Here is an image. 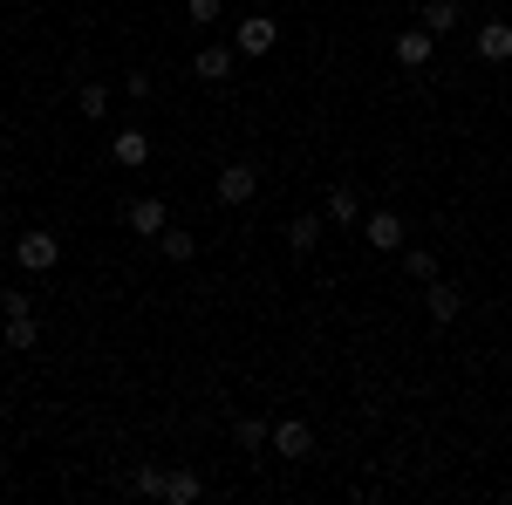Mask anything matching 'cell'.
<instances>
[{
    "mask_svg": "<svg viewBox=\"0 0 512 505\" xmlns=\"http://www.w3.org/2000/svg\"><path fill=\"white\" fill-rule=\"evenodd\" d=\"M14 260H21V273H55L62 239H55V233H21V239H14Z\"/></svg>",
    "mask_w": 512,
    "mask_h": 505,
    "instance_id": "1",
    "label": "cell"
},
{
    "mask_svg": "<svg viewBox=\"0 0 512 505\" xmlns=\"http://www.w3.org/2000/svg\"><path fill=\"white\" fill-rule=\"evenodd\" d=\"M212 192H219V205H246V198L260 192V171H253V164H226Z\"/></svg>",
    "mask_w": 512,
    "mask_h": 505,
    "instance_id": "2",
    "label": "cell"
},
{
    "mask_svg": "<svg viewBox=\"0 0 512 505\" xmlns=\"http://www.w3.org/2000/svg\"><path fill=\"white\" fill-rule=\"evenodd\" d=\"M362 239H369L376 253H403V219H396V212H369V219H362Z\"/></svg>",
    "mask_w": 512,
    "mask_h": 505,
    "instance_id": "3",
    "label": "cell"
},
{
    "mask_svg": "<svg viewBox=\"0 0 512 505\" xmlns=\"http://www.w3.org/2000/svg\"><path fill=\"white\" fill-rule=\"evenodd\" d=\"M431 28H424V21H417V28H403V35H396V62H403V69H431Z\"/></svg>",
    "mask_w": 512,
    "mask_h": 505,
    "instance_id": "4",
    "label": "cell"
},
{
    "mask_svg": "<svg viewBox=\"0 0 512 505\" xmlns=\"http://www.w3.org/2000/svg\"><path fill=\"white\" fill-rule=\"evenodd\" d=\"M123 226L144 233V239H158L164 233V198H130V205H123Z\"/></svg>",
    "mask_w": 512,
    "mask_h": 505,
    "instance_id": "5",
    "label": "cell"
},
{
    "mask_svg": "<svg viewBox=\"0 0 512 505\" xmlns=\"http://www.w3.org/2000/svg\"><path fill=\"white\" fill-rule=\"evenodd\" d=\"M274 451L280 458H308L315 451V430L301 424V417H287V424H274Z\"/></svg>",
    "mask_w": 512,
    "mask_h": 505,
    "instance_id": "6",
    "label": "cell"
},
{
    "mask_svg": "<svg viewBox=\"0 0 512 505\" xmlns=\"http://www.w3.org/2000/svg\"><path fill=\"white\" fill-rule=\"evenodd\" d=\"M478 62H512V21H485L478 28Z\"/></svg>",
    "mask_w": 512,
    "mask_h": 505,
    "instance_id": "7",
    "label": "cell"
},
{
    "mask_svg": "<svg viewBox=\"0 0 512 505\" xmlns=\"http://www.w3.org/2000/svg\"><path fill=\"white\" fill-rule=\"evenodd\" d=\"M280 41V28L267 21V14H253V21H239V55H267Z\"/></svg>",
    "mask_w": 512,
    "mask_h": 505,
    "instance_id": "8",
    "label": "cell"
},
{
    "mask_svg": "<svg viewBox=\"0 0 512 505\" xmlns=\"http://www.w3.org/2000/svg\"><path fill=\"white\" fill-rule=\"evenodd\" d=\"M233 62H239V48H198L192 76L198 82H226V76H233Z\"/></svg>",
    "mask_w": 512,
    "mask_h": 505,
    "instance_id": "9",
    "label": "cell"
},
{
    "mask_svg": "<svg viewBox=\"0 0 512 505\" xmlns=\"http://www.w3.org/2000/svg\"><path fill=\"white\" fill-rule=\"evenodd\" d=\"M110 157L137 171V164H151V137H144V130H117V137H110Z\"/></svg>",
    "mask_w": 512,
    "mask_h": 505,
    "instance_id": "10",
    "label": "cell"
},
{
    "mask_svg": "<svg viewBox=\"0 0 512 505\" xmlns=\"http://www.w3.org/2000/svg\"><path fill=\"white\" fill-rule=\"evenodd\" d=\"M424 308H431V321H458V308H465V294H458L451 280H431V294H424Z\"/></svg>",
    "mask_w": 512,
    "mask_h": 505,
    "instance_id": "11",
    "label": "cell"
},
{
    "mask_svg": "<svg viewBox=\"0 0 512 505\" xmlns=\"http://www.w3.org/2000/svg\"><path fill=\"white\" fill-rule=\"evenodd\" d=\"M417 21H424L431 35H451V28H458L465 14H458V0H424V14H417Z\"/></svg>",
    "mask_w": 512,
    "mask_h": 505,
    "instance_id": "12",
    "label": "cell"
},
{
    "mask_svg": "<svg viewBox=\"0 0 512 505\" xmlns=\"http://www.w3.org/2000/svg\"><path fill=\"white\" fill-rule=\"evenodd\" d=\"M233 437H239V451H267V444H274V424H267V417H239Z\"/></svg>",
    "mask_w": 512,
    "mask_h": 505,
    "instance_id": "13",
    "label": "cell"
},
{
    "mask_svg": "<svg viewBox=\"0 0 512 505\" xmlns=\"http://www.w3.org/2000/svg\"><path fill=\"white\" fill-rule=\"evenodd\" d=\"M328 219H335V226H355V219H362V198H355V185H335V192H328Z\"/></svg>",
    "mask_w": 512,
    "mask_h": 505,
    "instance_id": "14",
    "label": "cell"
},
{
    "mask_svg": "<svg viewBox=\"0 0 512 505\" xmlns=\"http://www.w3.org/2000/svg\"><path fill=\"white\" fill-rule=\"evenodd\" d=\"M76 110L89 123H103V117H110V89H103V82H82V89H76Z\"/></svg>",
    "mask_w": 512,
    "mask_h": 505,
    "instance_id": "15",
    "label": "cell"
},
{
    "mask_svg": "<svg viewBox=\"0 0 512 505\" xmlns=\"http://www.w3.org/2000/svg\"><path fill=\"white\" fill-rule=\"evenodd\" d=\"M205 485H198V471H164V499L171 505H192Z\"/></svg>",
    "mask_w": 512,
    "mask_h": 505,
    "instance_id": "16",
    "label": "cell"
},
{
    "mask_svg": "<svg viewBox=\"0 0 512 505\" xmlns=\"http://www.w3.org/2000/svg\"><path fill=\"white\" fill-rule=\"evenodd\" d=\"M315 239H321V219H315V212L287 219V246H294V253H315Z\"/></svg>",
    "mask_w": 512,
    "mask_h": 505,
    "instance_id": "17",
    "label": "cell"
},
{
    "mask_svg": "<svg viewBox=\"0 0 512 505\" xmlns=\"http://www.w3.org/2000/svg\"><path fill=\"white\" fill-rule=\"evenodd\" d=\"M158 253H164V260H192L198 239H192V233H178V226H164V233H158Z\"/></svg>",
    "mask_w": 512,
    "mask_h": 505,
    "instance_id": "18",
    "label": "cell"
},
{
    "mask_svg": "<svg viewBox=\"0 0 512 505\" xmlns=\"http://www.w3.org/2000/svg\"><path fill=\"white\" fill-rule=\"evenodd\" d=\"M7 349H35V314H7Z\"/></svg>",
    "mask_w": 512,
    "mask_h": 505,
    "instance_id": "19",
    "label": "cell"
},
{
    "mask_svg": "<svg viewBox=\"0 0 512 505\" xmlns=\"http://www.w3.org/2000/svg\"><path fill=\"white\" fill-rule=\"evenodd\" d=\"M403 273H410V280H437V253L410 246V253H403Z\"/></svg>",
    "mask_w": 512,
    "mask_h": 505,
    "instance_id": "20",
    "label": "cell"
},
{
    "mask_svg": "<svg viewBox=\"0 0 512 505\" xmlns=\"http://www.w3.org/2000/svg\"><path fill=\"white\" fill-rule=\"evenodd\" d=\"M130 485H137L144 499H164V471L158 465H137V471H130Z\"/></svg>",
    "mask_w": 512,
    "mask_h": 505,
    "instance_id": "21",
    "label": "cell"
},
{
    "mask_svg": "<svg viewBox=\"0 0 512 505\" xmlns=\"http://www.w3.org/2000/svg\"><path fill=\"white\" fill-rule=\"evenodd\" d=\"M185 21L205 28V21H219V0H185Z\"/></svg>",
    "mask_w": 512,
    "mask_h": 505,
    "instance_id": "22",
    "label": "cell"
}]
</instances>
